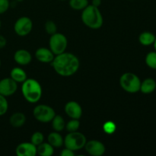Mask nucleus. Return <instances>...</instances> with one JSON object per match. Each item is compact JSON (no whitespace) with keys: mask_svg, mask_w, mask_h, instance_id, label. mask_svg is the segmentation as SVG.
<instances>
[{"mask_svg":"<svg viewBox=\"0 0 156 156\" xmlns=\"http://www.w3.org/2000/svg\"><path fill=\"white\" fill-rule=\"evenodd\" d=\"M51 65L57 74L68 77L74 75L79 70L80 62L76 55L64 52L55 56Z\"/></svg>","mask_w":156,"mask_h":156,"instance_id":"obj_1","label":"nucleus"},{"mask_svg":"<svg viewBox=\"0 0 156 156\" xmlns=\"http://www.w3.org/2000/svg\"><path fill=\"white\" fill-rule=\"evenodd\" d=\"M82 21L87 27L91 29H99L103 25L104 19L98 8L88 5L82 10Z\"/></svg>","mask_w":156,"mask_h":156,"instance_id":"obj_2","label":"nucleus"},{"mask_svg":"<svg viewBox=\"0 0 156 156\" xmlns=\"http://www.w3.org/2000/svg\"><path fill=\"white\" fill-rule=\"evenodd\" d=\"M22 83L21 92L24 99L31 104L39 101L42 96V88L41 84L34 79H27Z\"/></svg>","mask_w":156,"mask_h":156,"instance_id":"obj_3","label":"nucleus"},{"mask_svg":"<svg viewBox=\"0 0 156 156\" xmlns=\"http://www.w3.org/2000/svg\"><path fill=\"white\" fill-rule=\"evenodd\" d=\"M120 85L126 92L136 93L140 90L141 81L134 73H126L120 77Z\"/></svg>","mask_w":156,"mask_h":156,"instance_id":"obj_4","label":"nucleus"},{"mask_svg":"<svg viewBox=\"0 0 156 156\" xmlns=\"http://www.w3.org/2000/svg\"><path fill=\"white\" fill-rule=\"evenodd\" d=\"M86 137L80 132H69L64 139L63 145L66 148L73 151H78L85 147L86 143Z\"/></svg>","mask_w":156,"mask_h":156,"instance_id":"obj_5","label":"nucleus"},{"mask_svg":"<svg viewBox=\"0 0 156 156\" xmlns=\"http://www.w3.org/2000/svg\"><path fill=\"white\" fill-rule=\"evenodd\" d=\"M68 44L66 37L61 33H55L52 34L49 41L50 49L54 55H59L64 53Z\"/></svg>","mask_w":156,"mask_h":156,"instance_id":"obj_6","label":"nucleus"},{"mask_svg":"<svg viewBox=\"0 0 156 156\" xmlns=\"http://www.w3.org/2000/svg\"><path fill=\"white\" fill-rule=\"evenodd\" d=\"M34 117L37 120L41 123H49L51 122L56 115L55 111L46 105H40L34 108L33 111Z\"/></svg>","mask_w":156,"mask_h":156,"instance_id":"obj_7","label":"nucleus"},{"mask_svg":"<svg viewBox=\"0 0 156 156\" xmlns=\"http://www.w3.org/2000/svg\"><path fill=\"white\" fill-rule=\"evenodd\" d=\"M33 28V22L28 17L23 16L18 18L14 24V30L18 36L28 35Z\"/></svg>","mask_w":156,"mask_h":156,"instance_id":"obj_8","label":"nucleus"},{"mask_svg":"<svg viewBox=\"0 0 156 156\" xmlns=\"http://www.w3.org/2000/svg\"><path fill=\"white\" fill-rule=\"evenodd\" d=\"M18 89L17 82L12 78H5L0 81V94L9 97L15 93Z\"/></svg>","mask_w":156,"mask_h":156,"instance_id":"obj_9","label":"nucleus"},{"mask_svg":"<svg viewBox=\"0 0 156 156\" xmlns=\"http://www.w3.org/2000/svg\"><path fill=\"white\" fill-rule=\"evenodd\" d=\"M85 151L92 156H101L105 152V146L101 142L98 140H91L86 142L85 145Z\"/></svg>","mask_w":156,"mask_h":156,"instance_id":"obj_10","label":"nucleus"},{"mask_svg":"<svg viewBox=\"0 0 156 156\" xmlns=\"http://www.w3.org/2000/svg\"><path fill=\"white\" fill-rule=\"evenodd\" d=\"M65 112L70 118L79 120L82 115V108L79 103L72 101L65 105Z\"/></svg>","mask_w":156,"mask_h":156,"instance_id":"obj_11","label":"nucleus"},{"mask_svg":"<svg viewBox=\"0 0 156 156\" xmlns=\"http://www.w3.org/2000/svg\"><path fill=\"white\" fill-rule=\"evenodd\" d=\"M18 156H35L37 155V146L31 143H22L16 148Z\"/></svg>","mask_w":156,"mask_h":156,"instance_id":"obj_12","label":"nucleus"},{"mask_svg":"<svg viewBox=\"0 0 156 156\" xmlns=\"http://www.w3.org/2000/svg\"><path fill=\"white\" fill-rule=\"evenodd\" d=\"M35 56L38 61L44 63H49L52 62L54 59V54L50 50V49L45 48V47H41L38 48L35 52Z\"/></svg>","mask_w":156,"mask_h":156,"instance_id":"obj_13","label":"nucleus"},{"mask_svg":"<svg viewBox=\"0 0 156 156\" xmlns=\"http://www.w3.org/2000/svg\"><path fill=\"white\" fill-rule=\"evenodd\" d=\"M31 54L26 50H18L14 54V60L19 65H27L31 62Z\"/></svg>","mask_w":156,"mask_h":156,"instance_id":"obj_14","label":"nucleus"},{"mask_svg":"<svg viewBox=\"0 0 156 156\" xmlns=\"http://www.w3.org/2000/svg\"><path fill=\"white\" fill-rule=\"evenodd\" d=\"M26 122V117L23 113L16 112L14 113L9 119V123L13 127L19 128L24 126Z\"/></svg>","mask_w":156,"mask_h":156,"instance_id":"obj_15","label":"nucleus"},{"mask_svg":"<svg viewBox=\"0 0 156 156\" xmlns=\"http://www.w3.org/2000/svg\"><path fill=\"white\" fill-rule=\"evenodd\" d=\"M156 88V82L152 78H148L143 82H141L140 90L143 94H151L153 92Z\"/></svg>","mask_w":156,"mask_h":156,"instance_id":"obj_16","label":"nucleus"},{"mask_svg":"<svg viewBox=\"0 0 156 156\" xmlns=\"http://www.w3.org/2000/svg\"><path fill=\"white\" fill-rule=\"evenodd\" d=\"M10 77L17 83L24 82L27 79V74L24 69L19 67H15L11 70Z\"/></svg>","mask_w":156,"mask_h":156,"instance_id":"obj_17","label":"nucleus"},{"mask_svg":"<svg viewBox=\"0 0 156 156\" xmlns=\"http://www.w3.org/2000/svg\"><path fill=\"white\" fill-rule=\"evenodd\" d=\"M48 143L53 146V148H59L63 145L64 139L62 138V136L58 132H53L49 134L47 137Z\"/></svg>","mask_w":156,"mask_h":156,"instance_id":"obj_18","label":"nucleus"},{"mask_svg":"<svg viewBox=\"0 0 156 156\" xmlns=\"http://www.w3.org/2000/svg\"><path fill=\"white\" fill-rule=\"evenodd\" d=\"M156 37L153 33L149 31H145L140 34L139 37V41L143 46L152 45L155 42Z\"/></svg>","mask_w":156,"mask_h":156,"instance_id":"obj_19","label":"nucleus"},{"mask_svg":"<svg viewBox=\"0 0 156 156\" xmlns=\"http://www.w3.org/2000/svg\"><path fill=\"white\" fill-rule=\"evenodd\" d=\"M54 153L53 147L50 143H42L37 146V154L41 156H51Z\"/></svg>","mask_w":156,"mask_h":156,"instance_id":"obj_20","label":"nucleus"},{"mask_svg":"<svg viewBox=\"0 0 156 156\" xmlns=\"http://www.w3.org/2000/svg\"><path fill=\"white\" fill-rule=\"evenodd\" d=\"M52 127L56 132H60L66 127V123L63 117L59 115H55L52 120Z\"/></svg>","mask_w":156,"mask_h":156,"instance_id":"obj_21","label":"nucleus"},{"mask_svg":"<svg viewBox=\"0 0 156 156\" xmlns=\"http://www.w3.org/2000/svg\"><path fill=\"white\" fill-rule=\"evenodd\" d=\"M69 5L74 10H83L88 5V0H69Z\"/></svg>","mask_w":156,"mask_h":156,"instance_id":"obj_22","label":"nucleus"},{"mask_svg":"<svg viewBox=\"0 0 156 156\" xmlns=\"http://www.w3.org/2000/svg\"><path fill=\"white\" fill-rule=\"evenodd\" d=\"M146 63L149 68L156 70V51L149 52L146 56Z\"/></svg>","mask_w":156,"mask_h":156,"instance_id":"obj_23","label":"nucleus"},{"mask_svg":"<svg viewBox=\"0 0 156 156\" xmlns=\"http://www.w3.org/2000/svg\"><path fill=\"white\" fill-rule=\"evenodd\" d=\"M44 27H45L46 32L50 35L54 34L55 33L57 32V26H56V23L51 20L46 21Z\"/></svg>","mask_w":156,"mask_h":156,"instance_id":"obj_24","label":"nucleus"},{"mask_svg":"<svg viewBox=\"0 0 156 156\" xmlns=\"http://www.w3.org/2000/svg\"><path fill=\"white\" fill-rule=\"evenodd\" d=\"M80 126V123H79V120L77 119H73V120H69L68 123L66 125V129L69 132H75L77 131L79 129Z\"/></svg>","mask_w":156,"mask_h":156,"instance_id":"obj_25","label":"nucleus"},{"mask_svg":"<svg viewBox=\"0 0 156 156\" xmlns=\"http://www.w3.org/2000/svg\"><path fill=\"white\" fill-rule=\"evenodd\" d=\"M44 137L43 133H41V132H35L32 135L31 139H30V143H33L34 146H37L44 142Z\"/></svg>","mask_w":156,"mask_h":156,"instance_id":"obj_26","label":"nucleus"},{"mask_svg":"<svg viewBox=\"0 0 156 156\" xmlns=\"http://www.w3.org/2000/svg\"><path fill=\"white\" fill-rule=\"evenodd\" d=\"M8 108H9V104L6 97L0 94V117L6 114Z\"/></svg>","mask_w":156,"mask_h":156,"instance_id":"obj_27","label":"nucleus"},{"mask_svg":"<svg viewBox=\"0 0 156 156\" xmlns=\"http://www.w3.org/2000/svg\"><path fill=\"white\" fill-rule=\"evenodd\" d=\"M116 124L112 121H108L104 124L103 129L107 134H113L116 131Z\"/></svg>","mask_w":156,"mask_h":156,"instance_id":"obj_28","label":"nucleus"},{"mask_svg":"<svg viewBox=\"0 0 156 156\" xmlns=\"http://www.w3.org/2000/svg\"><path fill=\"white\" fill-rule=\"evenodd\" d=\"M9 6L10 2L9 0H0V15L7 12Z\"/></svg>","mask_w":156,"mask_h":156,"instance_id":"obj_29","label":"nucleus"},{"mask_svg":"<svg viewBox=\"0 0 156 156\" xmlns=\"http://www.w3.org/2000/svg\"><path fill=\"white\" fill-rule=\"evenodd\" d=\"M60 155L62 156H74L75 152L74 151L71 150V149H68V148H65L60 152Z\"/></svg>","mask_w":156,"mask_h":156,"instance_id":"obj_30","label":"nucleus"},{"mask_svg":"<svg viewBox=\"0 0 156 156\" xmlns=\"http://www.w3.org/2000/svg\"><path fill=\"white\" fill-rule=\"evenodd\" d=\"M7 44V41H6L5 37H3L2 35H0V49L4 48Z\"/></svg>","mask_w":156,"mask_h":156,"instance_id":"obj_31","label":"nucleus"},{"mask_svg":"<svg viewBox=\"0 0 156 156\" xmlns=\"http://www.w3.org/2000/svg\"><path fill=\"white\" fill-rule=\"evenodd\" d=\"M101 4V0H92V5L98 8Z\"/></svg>","mask_w":156,"mask_h":156,"instance_id":"obj_32","label":"nucleus"},{"mask_svg":"<svg viewBox=\"0 0 156 156\" xmlns=\"http://www.w3.org/2000/svg\"><path fill=\"white\" fill-rule=\"evenodd\" d=\"M154 48H155V51H156V38L155 40V42H154Z\"/></svg>","mask_w":156,"mask_h":156,"instance_id":"obj_33","label":"nucleus"},{"mask_svg":"<svg viewBox=\"0 0 156 156\" xmlns=\"http://www.w3.org/2000/svg\"><path fill=\"white\" fill-rule=\"evenodd\" d=\"M15 1H17V2H21V1H23V0H15Z\"/></svg>","mask_w":156,"mask_h":156,"instance_id":"obj_34","label":"nucleus"},{"mask_svg":"<svg viewBox=\"0 0 156 156\" xmlns=\"http://www.w3.org/2000/svg\"><path fill=\"white\" fill-rule=\"evenodd\" d=\"M1 25H2V24H1V21H0V28H1Z\"/></svg>","mask_w":156,"mask_h":156,"instance_id":"obj_35","label":"nucleus"},{"mask_svg":"<svg viewBox=\"0 0 156 156\" xmlns=\"http://www.w3.org/2000/svg\"><path fill=\"white\" fill-rule=\"evenodd\" d=\"M0 66H1V61H0Z\"/></svg>","mask_w":156,"mask_h":156,"instance_id":"obj_36","label":"nucleus"},{"mask_svg":"<svg viewBox=\"0 0 156 156\" xmlns=\"http://www.w3.org/2000/svg\"><path fill=\"white\" fill-rule=\"evenodd\" d=\"M61 1H64V0H61Z\"/></svg>","mask_w":156,"mask_h":156,"instance_id":"obj_37","label":"nucleus"}]
</instances>
